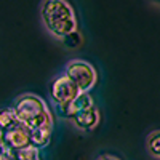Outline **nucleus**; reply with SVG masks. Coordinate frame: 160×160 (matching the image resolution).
<instances>
[{
    "label": "nucleus",
    "mask_w": 160,
    "mask_h": 160,
    "mask_svg": "<svg viewBox=\"0 0 160 160\" xmlns=\"http://www.w3.org/2000/svg\"><path fill=\"white\" fill-rule=\"evenodd\" d=\"M40 16L47 31L56 38H62L77 31L75 11L68 0H43Z\"/></svg>",
    "instance_id": "1"
},
{
    "label": "nucleus",
    "mask_w": 160,
    "mask_h": 160,
    "mask_svg": "<svg viewBox=\"0 0 160 160\" xmlns=\"http://www.w3.org/2000/svg\"><path fill=\"white\" fill-rule=\"evenodd\" d=\"M13 111L18 118V122L24 125L29 131L43 128V127H53L51 114L47 108V104L42 98L35 95H22L16 99Z\"/></svg>",
    "instance_id": "2"
},
{
    "label": "nucleus",
    "mask_w": 160,
    "mask_h": 160,
    "mask_svg": "<svg viewBox=\"0 0 160 160\" xmlns=\"http://www.w3.org/2000/svg\"><path fill=\"white\" fill-rule=\"evenodd\" d=\"M66 75L77 85V88L82 93H88L96 83L95 68L82 59H74L66 66Z\"/></svg>",
    "instance_id": "3"
},
{
    "label": "nucleus",
    "mask_w": 160,
    "mask_h": 160,
    "mask_svg": "<svg viewBox=\"0 0 160 160\" xmlns=\"http://www.w3.org/2000/svg\"><path fill=\"white\" fill-rule=\"evenodd\" d=\"M78 93H82V91L77 88V85L66 74L58 77L55 82L51 83V99L58 104V108L71 102Z\"/></svg>",
    "instance_id": "4"
},
{
    "label": "nucleus",
    "mask_w": 160,
    "mask_h": 160,
    "mask_svg": "<svg viewBox=\"0 0 160 160\" xmlns=\"http://www.w3.org/2000/svg\"><path fill=\"white\" fill-rule=\"evenodd\" d=\"M2 146L10 151H19V149H24V148H29L32 146V141H31V131L26 128L24 125L18 123L13 128L3 131V138H2Z\"/></svg>",
    "instance_id": "5"
},
{
    "label": "nucleus",
    "mask_w": 160,
    "mask_h": 160,
    "mask_svg": "<svg viewBox=\"0 0 160 160\" xmlns=\"http://www.w3.org/2000/svg\"><path fill=\"white\" fill-rule=\"evenodd\" d=\"M93 106V98L90 96V93H78V95L68 104L59 106V114L64 118H74L78 112H82Z\"/></svg>",
    "instance_id": "6"
},
{
    "label": "nucleus",
    "mask_w": 160,
    "mask_h": 160,
    "mask_svg": "<svg viewBox=\"0 0 160 160\" xmlns=\"http://www.w3.org/2000/svg\"><path fill=\"white\" fill-rule=\"evenodd\" d=\"M72 122L77 128L83 130V131H90L93 128H96V125L99 123V111L95 108V106H91V108L78 112L72 118Z\"/></svg>",
    "instance_id": "7"
},
{
    "label": "nucleus",
    "mask_w": 160,
    "mask_h": 160,
    "mask_svg": "<svg viewBox=\"0 0 160 160\" xmlns=\"http://www.w3.org/2000/svg\"><path fill=\"white\" fill-rule=\"evenodd\" d=\"M51 130H53V127H43V128L31 131V141H32L34 148L42 149L45 146H48L50 138H51Z\"/></svg>",
    "instance_id": "8"
},
{
    "label": "nucleus",
    "mask_w": 160,
    "mask_h": 160,
    "mask_svg": "<svg viewBox=\"0 0 160 160\" xmlns=\"http://www.w3.org/2000/svg\"><path fill=\"white\" fill-rule=\"evenodd\" d=\"M18 118L15 115V111L11 109H0V130L7 131L10 128H13L15 125H18Z\"/></svg>",
    "instance_id": "9"
},
{
    "label": "nucleus",
    "mask_w": 160,
    "mask_h": 160,
    "mask_svg": "<svg viewBox=\"0 0 160 160\" xmlns=\"http://www.w3.org/2000/svg\"><path fill=\"white\" fill-rule=\"evenodd\" d=\"M148 151L154 158H160V130L152 131L148 136Z\"/></svg>",
    "instance_id": "10"
},
{
    "label": "nucleus",
    "mask_w": 160,
    "mask_h": 160,
    "mask_svg": "<svg viewBox=\"0 0 160 160\" xmlns=\"http://www.w3.org/2000/svg\"><path fill=\"white\" fill-rule=\"evenodd\" d=\"M13 154H15L16 160H38V149L34 148V146H29V148L15 151Z\"/></svg>",
    "instance_id": "11"
},
{
    "label": "nucleus",
    "mask_w": 160,
    "mask_h": 160,
    "mask_svg": "<svg viewBox=\"0 0 160 160\" xmlns=\"http://www.w3.org/2000/svg\"><path fill=\"white\" fill-rule=\"evenodd\" d=\"M61 40H62V43L68 47V48H75V47L80 45V42H82V37H80V34H78L77 31H74L72 34L62 37Z\"/></svg>",
    "instance_id": "12"
},
{
    "label": "nucleus",
    "mask_w": 160,
    "mask_h": 160,
    "mask_svg": "<svg viewBox=\"0 0 160 160\" xmlns=\"http://www.w3.org/2000/svg\"><path fill=\"white\" fill-rule=\"evenodd\" d=\"M0 160H16V158H15L13 151L3 148V146H0Z\"/></svg>",
    "instance_id": "13"
},
{
    "label": "nucleus",
    "mask_w": 160,
    "mask_h": 160,
    "mask_svg": "<svg viewBox=\"0 0 160 160\" xmlns=\"http://www.w3.org/2000/svg\"><path fill=\"white\" fill-rule=\"evenodd\" d=\"M98 160H120V158L115 157V155H101Z\"/></svg>",
    "instance_id": "14"
},
{
    "label": "nucleus",
    "mask_w": 160,
    "mask_h": 160,
    "mask_svg": "<svg viewBox=\"0 0 160 160\" xmlns=\"http://www.w3.org/2000/svg\"><path fill=\"white\" fill-rule=\"evenodd\" d=\"M2 138H3V131L0 130V146H2Z\"/></svg>",
    "instance_id": "15"
}]
</instances>
